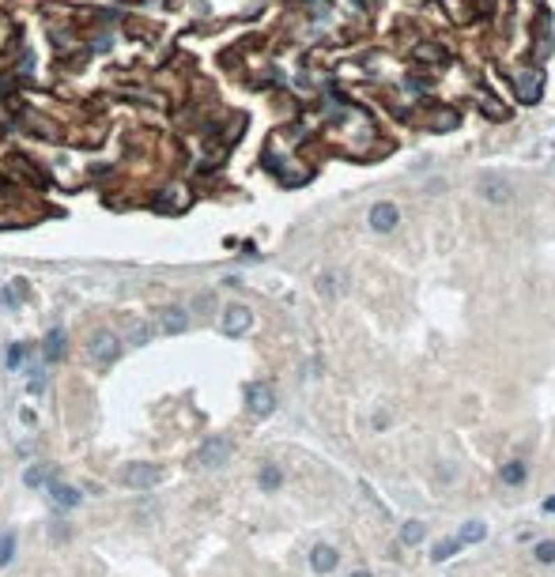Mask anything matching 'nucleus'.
Instances as JSON below:
<instances>
[{"mask_svg":"<svg viewBox=\"0 0 555 577\" xmlns=\"http://www.w3.org/2000/svg\"><path fill=\"white\" fill-rule=\"evenodd\" d=\"M476 193H480V200L484 204H495V208H503V204H510L514 200V185L503 178V174H480L476 178Z\"/></svg>","mask_w":555,"mask_h":577,"instance_id":"obj_1","label":"nucleus"},{"mask_svg":"<svg viewBox=\"0 0 555 577\" xmlns=\"http://www.w3.org/2000/svg\"><path fill=\"white\" fill-rule=\"evenodd\" d=\"M185 329H189V310H185V306H166V310H159V332L182 336Z\"/></svg>","mask_w":555,"mask_h":577,"instance_id":"obj_8","label":"nucleus"},{"mask_svg":"<svg viewBox=\"0 0 555 577\" xmlns=\"http://www.w3.org/2000/svg\"><path fill=\"white\" fill-rule=\"evenodd\" d=\"M15 544H20V532H15V528H8V532L0 536V566H12L15 562Z\"/></svg>","mask_w":555,"mask_h":577,"instance_id":"obj_16","label":"nucleus"},{"mask_svg":"<svg viewBox=\"0 0 555 577\" xmlns=\"http://www.w3.org/2000/svg\"><path fill=\"white\" fill-rule=\"evenodd\" d=\"M484 536H487V525H484V520H465V525H461V532H457L461 547H465V544H480Z\"/></svg>","mask_w":555,"mask_h":577,"instance_id":"obj_15","label":"nucleus"},{"mask_svg":"<svg viewBox=\"0 0 555 577\" xmlns=\"http://www.w3.org/2000/svg\"><path fill=\"white\" fill-rule=\"evenodd\" d=\"M370 426H374V430H385V426H390V415H385V412H378L374 419H370Z\"/></svg>","mask_w":555,"mask_h":577,"instance_id":"obj_26","label":"nucleus"},{"mask_svg":"<svg viewBox=\"0 0 555 577\" xmlns=\"http://www.w3.org/2000/svg\"><path fill=\"white\" fill-rule=\"evenodd\" d=\"M423 532H427V528H423L420 520H404V525H401V544L404 547H415L423 539Z\"/></svg>","mask_w":555,"mask_h":577,"instance_id":"obj_19","label":"nucleus"},{"mask_svg":"<svg viewBox=\"0 0 555 577\" xmlns=\"http://www.w3.org/2000/svg\"><path fill=\"white\" fill-rule=\"evenodd\" d=\"M367 227L374 230V234H393V230L401 227V208H397L393 200H378V204H370V211H367Z\"/></svg>","mask_w":555,"mask_h":577,"instance_id":"obj_3","label":"nucleus"},{"mask_svg":"<svg viewBox=\"0 0 555 577\" xmlns=\"http://www.w3.org/2000/svg\"><path fill=\"white\" fill-rule=\"evenodd\" d=\"M533 555H536V562H540V566H552L555 562V539H540V544L533 547Z\"/></svg>","mask_w":555,"mask_h":577,"instance_id":"obj_21","label":"nucleus"},{"mask_svg":"<svg viewBox=\"0 0 555 577\" xmlns=\"http://www.w3.org/2000/svg\"><path fill=\"white\" fill-rule=\"evenodd\" d=\"M318 291L332 299V294H340V279L336 276H318Z\"/></svg>","mask_w":555,"mask_h":577,"instance_id":"obj_22","label":"nucleus"},{"mask_svg":"<svg viewBox=\"0 0 555 577\" xmlns=\"http://www.w3.org/2000/svg\"><path fill=\"white\" fill-rule=\"evenodd\" d=\"M230 453H235V445H230L223 434H216V438H208L197 449V464H205V468H219V464L230 460Z\"/></svg>","mask_w":555,"mask_h":577,"instance_id":"obj_6","label":"nucleus"},{"mask_svg":"<svg viewBox=\"0 0 555 577\" xmlns=\"http://www.w3.org/2000/svg\"><path fill=\"white\" fill-rule=\"evenodd\" d=\"M457 551H461V539L450 536V539H438V544L431 547V558H434V562H446V558H453Z\"/></svg>","mask_w":555,"mask_h":577,"instance_id":"obj_18","label":"nucleus"},{"mask_svg":"<svg viewBox=\"0 0 555 577\" xmlns=\"http://www.w3.org/2000/svg\"><path fill=\"white\" fill-rule=\"evenodd\" d=\"M415 57H420V61H442L446 53H442L438 45H420V50H415Z\"/></svg>","mask_w":555,"mask_h":577,"instance_id":"obj_24","label":"nucleus"},{"mask_svg":"<svg viewBox=\"0 0 555 577\" xmlns=\"http://www.w3.org/2000/svg\"><path fill=\"white\" fill-rule=\"evenodd\" d=\"M544 514H555V495H552V498H544Z\"/></svg>","mask_w":555,"mask_h":577,"instance_id":"obj_28","label":"nucleus"},{"mask_svg":"<svg viewBox=\"0 0 555 577\" xmlns=\"http://www.w3.org/2000/svg\"><path fill=\"white\" fill-rule=\"evenodd\" d=\"M257 487H261L265 495H276V490L283 487V472L276 468V464H261V472H257Z\"/></svg>","mask_w":555,"mask_h":577,"instance_id":"obj_11","label":"nucleus"},{"mask_svg":"<svg viewBox=\"0 0 555 577\" xmlns=\"http://www.w3.org/2000/svg\"><path fill=\"white\" fill-rule=\"evenodd\" d=\"M219 329H223V336H246L249 329H253V310L242 302L227 306L223 310V321H219Z\"/></svg>","mask_w":555,"mask_h":577,"instance_id":"obj_5","label":"nucleus"},{"mask_svg":"<svg viewBox=\"0 0 555 577\" xmlns=\"http://www.w3.org/2000/svg\"><path fill=\"white\" fill-rule=\"evenodd\" d=\"M50 539H53V544H64V539H72V525H53V528H50Z\"/></svg>","mask_w":555,"mask_h":577,"instance_id":"obj_25","label":"nucleus"},{"mask_svg":"<svg viewBox=\"0 0 555 577\" xmlns=\"http://www.w3.org/2000/svg\"><path fill=\"white\" fill-rule=\"evenodd\" d=\"M117 355H121V340H117L114 332H95V336H91V359H95L98 366H114Z\"/></svg>","mask_w":555,"mask_h":577,"instance_id":"obj_7","label":"nucleus"},{"mask_svg":"<svg viewBox=\"0 0 555 577\" xmlns=\"http://www.w3.org/2000/svg\"><path fill=\"white\" fill-rule=\"evenodd\" d=\"M246 412L253 419H268L276 412V393L272 385H265V381H249L246 385Z\"/></svg>","mask_w":555,"mask_h":577,"instance_id":"obj_4","label":"nucleus"},{"mask_svg":"<svg viewBox=\"0 0 555 577\" xmlns=\"http://www.w3.org/2000/svg\"><path fill=\"white\" fill-rule=\"evenodd\" d=\"M45 490H50V502H53V509H76L80 502H83V495L72 483H57V479H50L45 483Z\"/></svg>","mask_w":555,"mask_h":577,"instance_id":"obj_9","label":"nucleus"},{"mask_svg":"<svg viewBox=\"0 0 555 577\" xmlns=\"http://www.w3.org/2000/svg\"><path fill=\"white\" fill-rule=\"evenodd\" d=\"M159 479H163V468H159V464L136 460V464H125V468H121V483H125L128 490H151Z\"/></svg>","mask_w":555,"mask_h":577,"instance_id":"obj_2","label":"nucleus"},{"mask_svg":"<svg viewBox=\"0 0 555 577\" xmlns=\"http://www.w3.org/2000/svg\"><path fill=\"white\" fill-rule=\"evenodd\" d=\"M340 566V551L332 544H313L310 547V570L313 574H332Z\"/></svg>","mask_w":555,"mask_h":577,"instance_id":"obj_10","label":"nucleus"},{"mask_svg":"<svg viewBox=\"0 0 555 577\" xmlns=\"http://www.w3.org/2000/svg\"><path fill=\"white\" fill-rule=\"evenodd\" d=\"M23 483H27L31 490L45 487V483H50V464H31V468L23 472Z\"/></svg>","mask_w":555,"mask_h":577,"instance_id":"obj_17","label":"nucleus"},{"mask_svg":"<svg viewBox=\"0 0 555 577\" xmlns=\"http://www.w3.org/2000/svg\"><path fill=\"white\" fill-rule=\"evenodd\" d=\"M20 419H23V423H27V426H34V423H38V415H34V412H31V407H23V412H20Z\"/></svg>","mask_w":555,"mask_h":577,"instance_id":"obj_27","label":"nucleus"},{"mask_svg":"<svg viewBox=\"0 0 555 577\" xmlns=\"http://www.w3.org/2000/svg\"><path fill=\"white\" fill-rule=\"evenodd\" d=\"M42 355H45V362H57L64 355V332L61 329H50V336L42 343Z\"/></svg>","mask_w":555,"mask_h":577,"instance_id":"obj_14","label":"nucleus"},{"mask_svg":"<svg viewBox=\"0 0 555 577\" xmlns=\"http://www.w3.org/2000/svg\"><path fill=\"white\" fill-rule=\"evenodd\" d=\"M125 343H133V347H144V343H151V329H147L140 317H128V321H125Z\"/></svg>","mask_w":555,"mask_h":577,"instance_id":"obj_12","label":"nucleus"},{"mask_svg":"<svg viewBox=\"0 0 555 577\" xmlns=\"http://www.w3.org/2000/svg\"><path fill=\"white\" fill-rule=\"evenodd\" d=\"M27 389H31L34 396L45 389V370H42V366H31V381H27Z\"/></svg>","mask_w":555,"mask_h":577,"instance_id":"obj_23","label":"nucleus"},{"mask_svg":"<svg viewBox=\"0 0 555 577\" xmlns=\"http://www.w3.org/2000/svg\"><path fill=\"white\" fill-rule=\"evenodd\" d=\"M348 577H374L370 570H355V574H348Z\"/></svg>","mask_w":555,"mask_h":577,"instance_id":"obj_29","label":"nucleus"},{"mask_svg":"<svg viewBox=\"0 0 555 577\" xmlns=\"http://www.w3.org/2000/svg\"><path fill=\"white\" fill-rule=\"evenodd\" d=\"M525 476H529V464H525V460H506L503 464V483H506V487H521Z\"/></svg>","mask_w":555,"mask_h":577,"instance_id":"obj_13","label":"nucleus"},{"mask_svg":"<svg viewBox=\"0 0 555 577\" xmlns=\"http://www.w3.org/2000/svg\"><path fill=\"white\" fill-rule=\"evenodd\" d=\"M27 355H31V347H27V343H12V347H8V355H4V366L8 370H20Z\"/></svg>","mask_w":555,"mask_h":577,"instance_id":"obj_20","label":"nucleus"}]
</instances>
